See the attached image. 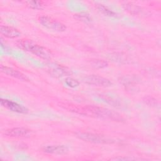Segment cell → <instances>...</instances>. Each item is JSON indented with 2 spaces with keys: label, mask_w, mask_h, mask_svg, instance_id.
<instances>
[{
  "label": "cell",
  "mask_w": 161,
  "mask_h": 161,
  "mask_svg": "<svg viewBox=\"0 0 161 161\" xmlns=\"http://www.w3.org/2000/svg\"><path fill=\"white\" fill-rule=\"evenodd\" d=\"M65 83L67 84V86L72 88L79 86L80 84L77 79H75L74 78L70 77H68L65 79Z\"/></svg>",
  "instance_id": "cell-18"
},
{
  "label": "cell",
  "mask_w": 161,
  "mask_h": 161,
  "mask_svg": "<svg viewBox=\"0 0 161 161\" xmlns=\"http://www.w3.org/2000/svg\"><path fill=\"white\" fill-rule=\"evenodd\" d=\"M47 65V72L55 77H62L72 74L71 70L64 65L53 62L48 63Z\"/></svg>",
  "instance_id": "cell-5"
},
{
  "label": "cell",
  "mask_w": 161,
  "mask_h": 161,
  "mask_svg": "<svg viewBox=\"0 0 161 161\" xmlns=\"http://www.w3.org/2000/svg\"><path fill=\"white\" fill-rule=\"evenodd\" d=\"M0 32L1 35L8 38H16L21 35V32L18 29L7 25H1Z\"/></svg>",
  "instance_id": "cell-12"
},
{
  "label": "cell",
  "mask_w": 161,
  "mask_h": 161,
  "mask_svg": "<svg viewBox=\"0 0 161 161\" xmlns=\"http://www.w3.org/2000/svg\"><path fill=\"white\" fill-rule=\"evenodd\" d=\"M3 135L7 137L10 138H30L33 135V131L27 128L16 127L4 130Z\"/></svg>",
  "instance_id": "cell-6"
},
{
  "label": "cell",
  "mask_w": 161,
  "mask_h": 161,
  "mask_svg": "<svg viewBox=\"0 0 161 161\" xmlns=\"http://www.w3.org/2000/svg\"><path fill=\"white\" fill-rule=\"evenodd\" d=\"M0 103H1V105L3 107L13 112H15L20 114H27L28 113V109L27 108H26L25 106L20 104L14 102L13 101L8 100L4 98H1Z\"/></svg>",
  "instance_id": "cell-8"
},
{
  "label": "cell",
  "mask_w": 161,
  "mask_h": 161,
  "mask_svg": "<svg viewBox=\"0 0 161 161\" xmlns=\"http://www.w3.org/2000/svg\"><path fill=\"white\" fill-rule=\"evenodd\" d=\"M111 160H134V158H127V157H116V158H111Z\"/></svg>",
  "instance_id": "cell-20"
},
{
  "label": "cell",
  "mask_w": 161,
  "mask_h": 161,
  "mask_svg": "<svg viewBox=\"0 0 161 161\" xmlns=\"http://www.w3.org/2000/svg\"><path fill=\"white\" fill-rule=\"evenodd\" d=\"M83 81L86 84L98 87H109L112 85V82L108 79L94 74L84 77Z\"/></svg>",
  "instance_id": "cell-7"
},
{
  "label": "cell",
  "mask_w": 161,
  "mask_h": 161,
  "mask_svg": "<svg viewBox=\"0 0 161 161\" xmlns=\"http://www.w3.org/2000/svg\"><path fill=\"white\" fill-rule=\"evenodd\" d=\"M90 116L92 118H101L113 121H123V118L118 113L108 108L94 105H87Z\"/></svg>",
  "instance_id": "cell-2"
},
{
  "label": "cell",
  "mask_w": 161,
  "mask_h": 161,
  "mask_svg": "<svg viewBox=\"0 0 161 161\" xmlns=\"http://www.w3.org/2000/svg\"><path fill=\"white\" fill-rule=\"evenodd\" d=\"M91 66L96 69H103L106 67L108 64L106 61L101 59H91L90 61Z\"/></svg>",
  "instance_id": "cell-16"
},
{
  "label": "cell",
  "mask_w": 161,
  "mask_h": 161,
  "mask_svg": "<svg viewBox=\"0 0 161 161\" xmlns=\"http://www.w3.org/2000/svg\"><path fill=\"white\" fill-rule=\"evenodd\" d=\"M42 150L47 153L64 155L69 152V148L67 146L64 145H54L45 146L43 148Z\"/></svg>",
  "instance_id": "cell-11"
},
{
  "label": "cell",
  "mask_w": 161,
  "mask_h": 161,
  "mask_svg": "<svg viewBox=\"0 0 161 161\" xmlns=\"http://www.w3.org/2000/svg\"><path fill=\"white\" fill-rule=\"evenodd\" d=\"M0 69H1V72H3V74H6L10 77L19 79L22 81H29L30 80L29 78L26 75H25L22 72H21L14 69L9 67L8 66L3 65H1Z\"/></svg>",
  "instance_id": "cell-9"
},
{
  "label": "cell",
  "mask_w": 161,
  "mask_h": 161,
  "mask_svg": "<svg viewBox=\"0 0 161 161\" xmlns=\"http://www.w3.org/2000/svg\"><path fill=\"white\" fill-rule=\"evenodd\" d=\"M96 8L103 14L109 16V17H113V18H119L120 16L119 14H118L117 13L113 11V10L110 9L109 8H108V7L104 6L103 4H96Z\"/></svg>",
  "instance_id": "cell-13"
},
{
  "label": "cell",
  "mask_w": 161,
  "mask_h": 161,
  "mask_svg": "<svg viewBox=\"0 0 161 161\" xmlns=\"http://www.w3.org/2000/svg\"><path fill=\"white\" fill-rule=\"evenodd\" d=\"M39 22L44 27L58 32L64 31L67 28L64 23L48 16H40L39 18Z\"/></svg>",
  "instance_id": "cell-4"
},
{
  "label": "cell",
  "mask_w": 161,
  "mask_h": 161,
  "mask_svg": "<svg viewBox=\"0 0 161 161\" xmlns=\"http://www.w3.org/2000/svg\"><path fill=\"white\" fill-rule=\"evenodd\" d=\"M76 136L82 140L93 143L106 144L111 143L113 142V141H111L110 139H108V138H106L103 135L89 132L79 131L76 133Z\"/></svg>",
  "instance_id": "cell-3"
},
{
  "label": "cell",
  "mask_w": 161,
  "mask_h": 161,
  "mask_svg": "<svg viewBox=\"0 0 161 161\" xmlns=\"http://www.w3.org/2000/svg\"><path fill=\"white\" fill-rule=\"evenodd\" d=\"M99 97L103 100V101L109 104L110 105L116 107V108H121L122 106V104L119 102L118 99L106 94H99Z\"/></svg>",
  "instance_id": "cell-14"
},
{
  "label": "cell",
  "mask_w": 161,
  "mask_h": 161,
  "mask_svg": "<svg viewBox=\"0 0 161 161\" xmlns=\"http://www.w3.org/2000/svg\"><path fill=\"white\" fill-rule=\"evenodd\" d=\"M143 101L145 104L149 106H155L157 104V101L155 98L152 96H146L143 99Z\"/></svg>",
  "instance_id": "cell-19"
},
{
  "label": "cell",
  "mask_w": 161,
  "mask_h": 161,
  "mask_svg": "<svg viewBox=\"0 0 161 161\" xmlns=\"http://www.w3.org/2000/svg\"><path fill=\"white\" fill-rule=\"evenodd\" d=\"M74 17L75 19H77L79 21H82L84 23H90L91 21V16L86 13H80L74 14Z\"/></svg>",
  "instance_id": "cell-17"
},
{
  "label": "cell",
  "mask_w": 161,
  "mask_h": 161,
  "mask_svg": "<svg viewBox=\"0 0 161 161\" xmlns=\"http://www.w3.org/2000/svg\"><path fill=\"white\" fill-rule=\"evenodd\" d=\"M16 44L21 49L30 52L44 60H50L53 57V53L49 49L35 43L32 40L22 39L17 42Z\"/></svg>",
  "instance_id": "cell-1"
},
{
  "label": "cell",
  "mask_w": 161,
  "mask_h": 161,
  "mask_svg": "<svg viewBox=\"0 0 161 161\" xmlns=\"http://www.w3.org/2000/svg\"><path fill=\"white\" fill-rule=\"evenodd\" d=\"M25 3L28 8L33 9H42L45 7V4L42 1H26Z\"/></svg>",
  "instance_id": "cell-15"
},
{
  "label": "cell",
  "mask_w": 161,
  "mask_h": 161,
  "mask_svg": "<svg viewBox=\"0 0 161 161\" xmlns=\"http://www.w3.org/2000/svg\"><path fill=\"white\" fill-rule=\"evenodd\" d=\"M122 7L125 11L128 12L130 14L134 16H143L147 15V12L145 9L142 7L135 4L132 3H124L122 4Z\"/></svg>",
  "instance_id": "cell-10"
}]
</instances>
